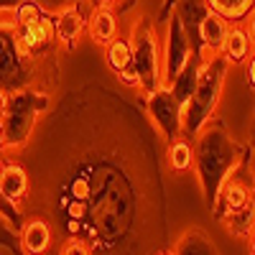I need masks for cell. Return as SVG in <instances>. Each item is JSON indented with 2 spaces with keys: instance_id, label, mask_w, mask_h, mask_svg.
<instances>
[{
  "instance_id": "cell-16",
  "label": "cell",
  "mask_w": 255,
  "mask_h": 255,
  "mask_svg": "<svg viewBox=\"0 0 255 255\" xmlns=\"http://www.w3.org/2000/svg\"><path fill=\"white\" fill-rule=\"evenodd\" d=\"M38 18H44V13H41V8L33 5V3H26V5L18 8V26L33 23V20H38Z\"/></svg>"
},
{
  "instance_id": "cell-18",
  "label": "cell",
  "mask_w": 255,
  "mask_h": 255,
  "mask_svg": "<svg viewBox=\"0 0 255 255\" xmlns=\"http://www.w3.org/2000/svg\"><path fill=\"white\" fill-rule=\"evenodd\" d=\"M243 26H245V31H248V36H250V41H253V46H255V8L245 15Z\"/></svg>"
},
{
  "instance_id": "cell-14",
  "label": "cell",
  "mask_w": 255,
  "mask_h": 255,
  "mask_svg": "<svg viewBox=\"0 0 255 255\" xmlns=\"http://www.w3.org/2000/svg\"><path fill=\"white\" fill-rule=\"evenodd\" d=\"M166 158H168V168L176 171V174H181V171H189V168L194 166L197 153H194V148H191L189 140L179 138L174 143H168V156Z\"/></svg>"
},
{
  "instance_id": "cell-24",
  "label": "cell",
  "mask_w": 255,
  "mask_h": 255,
  "mask_svg": "<svg viewBox=\"0 0 255 255\" xmlns=\"http://www.w3.org/2000/svg\"><path fill=\"white\" fill-rule=\"evenodd\" d=\"M95 3V8H110V5H115L118 0H92Z\"/></svg>"
},
{
  "instance_id": "cell-13",
  "label": "cell",
  "mask_w": 255,
  "mask_h": 255,
  "mask_svg": "<svg viewBox=\"0 0 255 255\" xmlns=\"http://www.w3.org/2000/svg\"><path fill=\"white\" fill-rule=\"evenodd\" d=\"M207 10H215L230 23H243L245 15L255 8V0H204Z\"/></svg>"
},
{
  "instance_id": "cell-6",
  "label": "cell",
  "mask_w": 255,
  "mask_h": 255,
  "mask_svg": "<svg viewBox=\"0 0 255 255\" xmlns=\"http://www.w3.org/2000/svg\"><path fill=\"white\" fill-rule=\"evenodd\" d=\"M87 31L97 46L108 49L120 36L118 33V15L113 13V8H92V13L87 18Z\"/></svg>"
},
{
  "instance_id": "cell-5",
  "label": "cell",
  "mask_w": 255,
  "mask_h": 255,
  "mask_svg": "<svg viewBox=\"0 0 255 255\" xmlns=\"http://www.w3.org/2000/svg\"><path fill=\"white\" fill-rule=\"evenodd\" d=\"M230 28H232V23L227 18H222L215 10H207L202 15V20H199V44L204 46V51L212 54V56H217V54L222 56V49H225V41L230 36Z\"/></svg>"
},
{
  "instance_id": "cell-22",
  "label": "cell",
  "mask_w": 255,
  "mask_h": 255,
  "mask_svg": "<svg viewBox=\"0 0 255 255\" xmlns=\"http://www.w3.org/2000/svg\"><path fill=\"white\" fill-rule=\"evenodd\" d=\"M5 113H8V97H5L3 90H0V120L5 118Z\"/></svg>"
},
{
  "instance_id": "cell-11",
  "label": "cell",
  "mask_w": 255,
  "mask_h": 255,
  "mask_svg": "<svg viewBox=\"0 0 255 255\" xmlns=\"http://www.w3.org/2000/svg\"><path fill=\"white\" fill-rule=\"evenodd\" d=\"M28 191V174L20 163H5L3 179H0V197L5 202L18 204Z\"/></svg>"
},
{
  "instance_id": "cell-4",
  "label": "cell",
  "mask_w": 255,
  "mask_h": 255,
  "mask_svg": "<svg viewBox=\"0 0 255 255\" xmlns=\"http://www.w3.org/2000/svg\"><path fill=\"white\" fill-rule=\"evenodd\" d=\"M191 49H189V38L184 36V26L181 20L174 18L168 23V33H166V44L161 46V61H163V87H168L179 72L191 61Z\"/></svg>"
},
{
  "instance_id": "cell-3",
  "label": "cell",
  "mask_w": 255,
  "mask_h": 255,
  "mask_svg": "<svg viewBox=\"0 0 255 255\" xmlns=\"http://www.w3.org/2000/svg\"><path fill=\"white\" fill-rule=\"evenodd\" d=\"M148 115H151L153 125L158 128V133L168 143L181 138V133H184V108L179 105V100L174 97V92L168 87H161L153 95H148Z\"/></svg>"
},
{
  "instance_id": "cell-19",
  "label": "cell",
  "mask_w": 255,
  "mask_h": 255,
  "mask_svg": "<svg viewBox=\"0 0 255 255\" xmlns=\"http://www.w3.org/2000/svg\"><path fill=\"white\" fill-rule=\"evenodd\" d=\"M67 212H69V217H72V220H79V217L84 215V199H79V202H72V204L67 207Z\"/></svg>"
},
{
  "instance_id": "cell-9",
  "label": "cell",
  "mask_w": 255,
  "mask_h": 255,
  "mask_svg": "<svg viewBox=\"0 0 255 255\" xmlns=\"http://www.w3.org/2000/svg\"><path fill=\"white\" fill-rule=\"evenodd\" d=\"M87 28V20H84L82 10L77 5H67L61 8L54 18V31H56V38L61 41L64 46H72L74 41L82 36V31Z\"/></svg>"
},
{
  "instance_id": "cell-23",
  "label": "cell",
  "mask_w": 255,
  "mask_h": 255,
  "mask_svg": "<svg viewBox=\"0 0 255 255\" xmlns=\"http://www.w3.org/2000/svg\"><path fill=\"white\" fill-rule=\"evenodd\" d=\"M74 194H77V199H84V194H87V184L77 181V184H74Z\"/></svg>"
},
{
  "instance_id": "cell-25",
  "label": "cell",
  "mask_w": 255,
  "mask_h": 255,
  "mask_svg": "<svg viewBox=\"0 0 255 255\" xmlns=\"http://www.w3.org/2000/svg\"><path fill=\"white\" fill-rule=\"evenodd\" d=\"M250 255H255V232L250 235Z\"/></svg>"
},
{
  "instance_id": "cell-1",
  "label": "cell",
  "mask_w": 255,
  "mask_h": 255,
  "mask_svg": "<svg viewBox=\"0 0 255 255\" xmlns=\"http://www.w3.org/2000/svg\"><path fill=\"white\" fill-rule=\"evenodd\" d=\"M225 72H227V61L220 54L204 56L197 90L184 108V133L186 135H197L212 118V113H215L217 102H220V95H222Z\"/></svg>"
},
{
  "instance_id": "cell-27",
  "label": "cell",
  "mask_w": 255,
  "mask_h": 255,
  "mask_svg": "<svg viewBox=\"0 0 255 255\" xmlns=\"http://www.w3.org/2000/svg\"><path fill=\"white\" fill-rule=\"evenodd\" d=\"M156 255H176V253H171V250H163V253H156Z\"/></svg>"
},
{
  "instance_id": "cell-17",
  "label": "cell",
  "mask_w": 255,
  "mask_h": 255,
  "mask_svg": "<svg viewBox=\"0 0 255 255\" xmlns=\"http://www.w3.org/2000/svg\"><path fill=\"white\" fill-rule=\"evenodd\" d=\"M59 255H92V253H90V248H87V243H84V240L72 238V240H67V243L61 245Z\"/></svg>"
},
{
  "instance_id": "cell-12",
  "label": "cell",
  "mask_w": 255,
  "mask_h": 255,
  "mask_svg": "<svg viewBox=\"0 0 255 255\" xmlns=\"http://www.w3.org/2000/svg\"><path fill=\"white\" fill-rule=\"evenodd\" d=\"M105 61L113 74H125L128 69L133 67V46H130V38L128 36H118L113 44L105 49Z\"/></svg>"
},
{
  "instance_id": "cell-8",
  "label": "cell",
  "mask_w": 255,
  "mask_h": 255,
  "mask_svg": "<svg viewBox=\"0 0 255 255\" xmlns=\"http://www.w3.org/2000/svg\"><path fill=\"white\" fill-rule=\"evenodd\" d=\"M253 54H255V46H253L245 26L243 23H232L230 36L225 41V49H222V59L227 64H238V67H243V64L250 61Z\"/></svg>"
},
{
  "instance_id": "cell-21",
  "label": "cell",
  "mask_w": 255,
  "mask_h": 255,
  "mask_svg": "<svg viewBox=\"0 0 255 255\" xmlns=\"http://www.w3.org/2000/svg\"><path fill=\"white\" fill-rule=\"evenodd\" d=\"M8 143V128H5V120H0V151L5 148Z\"/></svg>"
},
{
  "instance_id": "cell-20",
  "label": "cell",
  "mask_w": 255,
  "mask_h": 255,
  "mask_svg": "<svg viewBox=\"0 0 255 255\" xmlns=\"http://www.w3.org/2000/svg\"><path fill=\"white\" fill-rule=\"evenodd\" d=\"M245 72H248V82H250V87L255 90V54L250 56V61L245 64Z\"/></svg>"
},
{
  "instance_id": "cell-26",
  "label": "cell",
  "mask_w": 255,
  "mask_h": 255,
  "mask_svg": "<svg viewBox=\"0 0 255 255\" xmlns=\"http://www.w3.org/2000/svg\"><path fill=\"white\" fill-rule=\"evenodd\" d=\"M3 171H5V163L0 161V179H3Z\"/></svg>"
},
{
  "instance_id": "cell-15",
  "label": "cell",
  "mask_w": 255,
  "mask_h": 255,
  "mask_svg": "<svg viewBox=\"0 0 255 255\" xmlns=\"http://www.w3.org/2000/svg\"><path fill=\"white\" fill-rule=\"evenodd\" d=\"M222 199H225V204H227V215H230V212H240L243 207H248V204L253 202L248 186L240 184V181H227V184L222 186Z\"/></svg>"
},
{
  "instance_id": "cell-7",
  "label": "cell",
  "mask_w": 255,
  "mask_h": 255,
  "mask_svg": "<svg viewBox=\"0 0 255 255\" xmlns=\"http://www.w3.org/2000/svg\"><path fill=\"white\" fill-rule=\"evenodd\" d=\"M51 240H54L51 225L46 220H41V217L28 220L23 232H20V245H23L26 255H44V253H49Z\"/></svg>"
},
{
  "instance_id": "cell-2",
  "label": "cell",
  "mask_w": 255,
  "mask_h": 255,
  "mask_svg": "<svg viewBox=\"0 0 255 255\" xmlns=\"http://www.w3.org/2000/svg\"><path fill=\"white\" fill-rule=\"evenodd\" d=\"M130 46H133V67L138 72V90L148 97L163 87V61H161V41L148 20H135L130 31Z\"/></svg>"
},
{
  "instance_id": "cell-10",
  "label": "cell",
  "mask_w": 255,
  "mask_h": 255,
  "mask_svg": "<svg viewBox=\"0 0 255 255\" xmlns=\"http://www.w3.org/2000/svg\"><path fill=\"white\" fill-rule=\"evenodd\" d=\"M51 38H56V31H54V20L46 18V15L33 20V23L20 26V31H18V44H20V49H23V51L46 46Z\"/></svg>"
}]
</instances>
